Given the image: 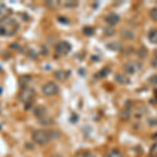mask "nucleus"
<instances>
[{"instance_id": "f257e3e1", "label": "nucleus", "mask_w": 157, "mask_h": 157, "mask_svg": "<svg viewBox=\"0 0 157 157\" xmlns=\"http://www.w3.org/2000/svg\"><path fill=\"white\" fill-rule=\"evenodd\" d=\"M19 29V24L17 21L10 17H2L0 18V36L6 37L13 36L17 33Z\"/></svg>"}, {"instance_id": "f03ea898", "label": "nucleus", "mask_w": 157, "mask_h": 157, "mask_svg": "<svg viewBox=\"0 0 157 157\" xmlns=\"http://www.w3.org/2000/svg\"><path fill=\"white\" fill-rule=\"evenodd\" d=\"M32 138L37 145L44 146L47 145L52 139V132L48 130H44V129H38L33 132Z\"/></svg>"}, {"instance_id": "7ed1b4c3", "label": "nucleus", "mask_w": 157, "mask_h": 157, "mask_svg": "<svg viewBox=\"0 0 157 157\" xmlns=\"http://www.w3.org/2000/svg\"><path fill=\"white\" fill-rule=\"evenodd\" d=\"M59 86H58L54 82H48L46 83L44 86L42 87V93L45 97H55L59 93Z\"/></svg>"}, {"instance_id": "20e7f679", "label": "nucleus", "mask_w": 157, "mask_h": 157, "mask_svg": "<svg viewBox=\"0 0 157 157\" xmlns=\"http://www.w3.org/2000/svg\"><path fill=\"white\" fill-rule=\"evenodd\" d=\"M71 50V45L67 41H61L56 45V52L60 56H66Z\"/></svg>"}, {"instance_id": "39448f33", "label": "nucleus", "mask_w": 157, "mask_h": 157, "mask_svg": "<svg viewBox=\"0 0 157 157\" xmlns=\"http://www.w3.org/2000/svg\"><path fill=\"white\" fill-rule=\"evenodd\" d=\"M34 97H35V90L33 89V88L26 87L20 92L19 100L21 101L22 103H29L34 98Z\"/></svg>"}, {"instance_id": "423d86ee", "label": "nucleus", "mask_w": 157, "mask_h": 157, "mask_svg": "<svg viewBox=\"0 0 157 157\" xmlns=\"http://www.w3.org/2000/svg\"><path fill=\"white\" fill-rule=\"evenodd\" d=\"M140 63L136 62V61H130V62L126 63L124 65V70H125V72L129 73V75H134V73L137 72V70L140 69Z\"/></svg>"}, {"instance_id": "0eeeda50", "label": "nucleus", "mask_w": 157, "mask_h": 157, "mask_svg": "<svg viewBox=\"0 0 157 157\" xmlns=\"http://www.w3.org/2000/svg\"><path fill=\"white\" fill-rule=\"evenodd\" d=\"M105 20L108 24L115 25L116 23L120 22V16H118L117 14H115V13H110V14H108L107 16L105 17Z\"/></svg>"}, {"instance_id": "6e6552de", "label": "nucleus", "mask_w": 157, "mask_h": 157, "mask_svg": "<svg viewBox=\"0 0 157 157\" xmlns=\"http://www.w3.org/2000/svg\"><path fill=\"white\" fill-rule=\"evenodd\" d=\"M121 37L125 40H133L135 38V34L130 29H123L121 30Z\"/></svg>"}, {"instance_id": "1a4fd4ad", "label": "nucleus", "mask_w": 157, "mask_h": 157, "mask_svg": "<svg viewBox=\"0 0 157 157\" xmlns=\"http://www.w3.org/2000/svg\"><path fill=\"white\" fill-rule=\"evenodd\" d=\"M130 115H131V110H130V108H128V107L123 109L120 112V118L121 121H128Z\"/></svg>"}, {"instance_id": "9d476101", "label": "nucleus", "mask_w": 157, "mask_h": 157, "mask_svg": "<svg viewBox=\"0 0 157 157\" xmlns=\"http://www.w3.org/2000/svg\"><path fill=\"white\" fill-rule=\"evenodd\" d=\"M108 48H110L111 50H113V52H120V50L123 48V46H121V44L120 42L117 41H113V42H110L109 44L107 45Z\"/></svg>"}, {"instance_id": "9b49d317", "label": "nucleus", "mask_w": 157, "mask_h": 157, "mask_svg": "<svg viewBox=\"0 0 157 157\" xmlns=\"http://www.w3.org/2000/svg\"><path fill=\"white\" fill-rule=\"evenodd\" d=\"M67 75L68 73L66 71H64V70H58V71L55 72V78L58 81H65L68 78Z\"/></svg>"}, {"instance_id": "f8f14e48", "label": "nucleus", "mask_w": 157, "mask_h": 157, "mask_svg": "<svg viewBox=\"0 0 157 157\" xmlns=\"http://www.w3.org/2000/svg\"><path fill=\"white\" fill-rule=\"evenodd\" d=\"M115 81L120 84H129L130 80L124 75H115Z\"/></svg>"}, {"instance_id": "ddd939ff", "label": "nucleus", "mask_w": 157, "mask_h": 157, "mask_svg": "<svg viewBox=\"0 0 157 157\" xmlns=\"http://www.w3.org/2000/svg\"><path fill=\"white\" fill-rule=\"evenodd\" d=\"M105 157H124V155L121 154V152L120 150H116V149H113V150H110L106 153Z\"/></svg>"}, {"instance_id": "4468645a", "label": "nucleus", "mask_w": 157, "mask_h": 157, "mask_svg": "<svg viewBox=\"0 0 157 157\" xmlns=\"http://www.w3.org/2000/svg\"><path fill=\"white\" fill-rule=\"evenodd\" d=\"M149 41L153 44H157V29H152L150 33H149Z\"/></svg>"}, {"instance_id": "2eb2a0df", "label": "nucleus", "mask_w": 157, "mask_h": 157, "mask_svg": "<svg viewBox=\"0 0 157 157\" xmlns=\"http://www.w3.org/2000/svg\"><path fill=\"white\" fill-rule=\"evenodd\" d=\"M73 157H97L95 154H93L92 152L86 151V152H78V153L75 154Z\"/></svg>"}, {"instance_id": "dca6fc26", "label": "nucleus", "mask_w": 157, "mask_h": 157, "mask_svg": "<svg viewBox=\"0 0 157 157\" xmlns=\"http://www.w3.org/2000/svg\"><path fill=\"white\" fill-rule=\"evenodd\" d=\"M9 13V11H7V7L4 6V4H0V16L1 17H6V15Z\"/></svg>"}, {"instance_id": "f3484780", "label": "nucleus", "mask_w": 157, "mask_h": 157, "mask_svg": "<svg viewBox=\"0 0 157 157\" xmlns=\"http://www.w3.org/2000/svg\"><path fill=\"white\" fill-rule=\"evenodd\" d=\"M138 56H139V58H141V59H145L147 56H148V52H147V49L145 48V47H141V48L139 49Z\"/></svg>"}, {"instance_id": "a211bd4d", "label": "nucleus", "mask_w": 157, "mask_h": 157, "mask_svg": "<svg viewBox=\"0 0 157 157\" xmlns=\"http://www.w3.org/2000/svg\"><path fill=\"white\" fill-rule=\"evenodd\" d=\"M150 17L152 18V20L154 21H157V7H153L150 12Z\"/></svg>"}, {"instance_id": "6ab92c4d", "label": "nucleus", "mask_w": 157, "mask_h": 157, "mask_svg": "<svg viewBox=\"0 0 157 157\" xmlns=\"http://www.w3.org/2000/svg\"><path fill=\"white\" fill-rule=\"evenodd\" d=\"M83 32L85 33L87 36H91V35H93V33H94V29H92V27H89V26H86L84 29H83Z\"/></svg>"}, {"instance_id": "aec40b11", "label": "nucleus", "mask_w": 157, "mask_h": 157, "mask_svg": "<svg viewBox=\"0 0 157 157\" xmlns=\"http://www.w3.org/2000/svg\"><path fill=\"white\" fill-rule=\"evenodd\" d=\"M149 82L151 83L153 86H157V75H154L149 78Z\"/></svg>"}, {"instance_id": "412c9836", "label": "nucleus", "mask_w": 157, "mask_h": 157, "mask_svg": "<svg viewBox=\"0 0 157 157\" xmlns=\"http://www.w3.org/2000/svg\"><path fill=\"white\" fill-rule=\"evenodd\" d=\"M109 72H110V69H109L108 67H105V68H104V69L102 70V71L100 72V75H101L100 78H105Z\"/></svg>"}, {"instance_id": "4be33fe9", "label": "nucleus", "mask_w": 157, "mask_h": 157, "mask_svg": "<svg viewBox=\"0 0 157 157\" xmlns=\"http://www.w3.org/2000/svg\"><path fill=\"white\" fill-rule=\"evenodd\" d=\"M64 6H67V7H75V6H78V2H75V1H67V2H65L64 3Z\"/></svg>"}, {"instance_id": "5701e85b", "label": "nucleus", "mask_w": 157, "mask_h": 157, "mask_svg": "<svg viewBox=\"0 0 157 157\" xmlns=\"http://www.w3.org/2000/svg\"><path fill=\"white\" fill-rule=\"evenodd\" d=\"M151 155H156L157 156V143L154 144L153 147L151 148Z\"/></svg>"}, {"instance_id": "b1692460", "label": "nucleus", "mask_w": 157, "mask_h": 157, "mask_svg": "<svg viewBox=\"0 0 157 157\" xmlns=\"http://www.w3.org/2000/svg\"><path fill=\"white\" fill-rule=\"evenodd\" d=\"M109 29H110V27H109ZM105 34L107 35V36H112V35L114 34V29H105Z\"/></svg>"}, {"instance_id": "393cba45", "label": "nucleus", "mask_w": 157, "mask_h": 157, "mask_svg": "<svg viewBox=\"0 0 157 157\" xmlns=\"http://www.w3.org/2000/svg\"><path fill=\"white\" fill-rule=\"evenodd\" d=\"M151 66L154 68H157V57L153 58V59L151 60Z\"/></svg>"}, {"instance_id": "a878e982", "label": "nucleus", "mask_w": 157, "mask_h": 157, "mask_svg": "<svg viewBox=\"0 0 157 157\" xmlns=\"http://www.w3.org/2000/svg\"><path fill=\"white\" fill-rule=\"evenodd\" d=\"M46 3L48 4L50 7H54L55 6H58V4H59L58 2H46Z\"/></svg>"}, {"instance_id": "bb28decb", "label": "nucleus", "mask_w": 157, "mask_h": 157, "mask_svg": "<svg viewBox=\"0 0 157 157\" xmlns=\"http://www.w3.org/2000/svg\"><path fill=\"white\" fill-rule=\"evenodd\" d=\"M50 157H64V156L61 155V154H54V155H52Z\"/></svg>"}]
</instances>
